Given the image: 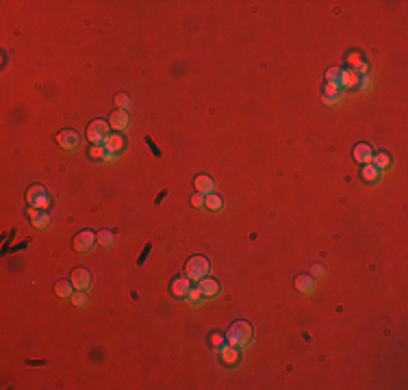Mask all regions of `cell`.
I'll return each instance as SVG.
<instances>
[{
  "label": "cell",
  "instance_id": "13",
  "mask_svg": "<svg viewBox=\"0 0 408 390\" xmlns=\"http://www.w3.org/2000/svg\"><path fill=\"white\" fill-rule=\"evenodd\" d=\"M198 289L202 291V295L204 297H215L219 293V284H217V280H213V278H204L200 280V284H198Z\"/></svg>",
  "mask_w": 408,
  "mask_h": 390
},
{
  "label": "cell",
  "instance_id": "18",
  "mask_svg": "<svg viewBox=\"0 0 408 390\" xmlns=\"http://www.w3.org/2000/svg\"><path fill=\"white\" fill-rule=\"evenodd\" d=\"M371 163L376 165V169H378V171L389 169V167H391V154H387V152H378L376 156H371Z\"/></svg>",
  "mask_w": 408,
  "mask_h": 390
},
{
  "label": "cell",
  "instance_id": "21",
  "mask_svg": "<svg viewBox=\"0 0 408 390\" xmlns=\"http://www.w3.org/2000/svg\"><path fill=\"white\" fill-rule=\"evenodd\" d=\"M226 343H228V340H226V334H221V332H213L211 338H208V345H211L215 351H219Z\"/></svg>",
  "mask_w": 408,
  "mask_h": 390
},
{
  "label": "cell",
  "instance_id": "4",
  "mask_svg": "<svg viewBox=\"0 0 408 390\" xmlns=\"http://www.w3.org/2000/svg\"><path fill=\"white\" fill-rule=\"evenodd\" d=\"M26 202H28V206H35V208H39V211H46V208H48V193H46V189L41 187V184H33V187H28Z\"/></svg>",
  "mask_w": 408,
  "mask_h": 390
},
{
  "label": "cell",
  "instance_id": "22",
  "mask_svg": "<svg viewBox=\"0 0 408 390\" xmlns=\"http://www.w3.org/2000/svg\"><path fill=\"white\" fill-rule=\"evenodd\" d=\"M113 241H115V234H113L111 230H100V232H98V243H100V247H111Z\"/></svg>",
  "mask_w": 408,
  "mask_h": 390
},
{
  "label": "cell",
  "instance_id": "8",
  "mask_svg": "<svg viewBox=\"0 0 408 390\" xmlns=\"http://www.w3.org/2000/svg\"><path fill=\"white\" fill-rule=\"evenodd\" d=\"M352 156L358 165H367L371 163V156H374V150H371L369 143H356L352 150Z\"/></svg>",
  "mask_w": 408,
  "mask_h": 390
},
{
  "label": "cell",
  "instance_id": "27",
  "mask_svg": "<svg viewBox=\"0 0 408 390\" xmlns=\"http://www.w3.org/2000/svg\"><path fill=\"white\" fill-rule=\"evenodd\" d=\"M200 299H202V291L200 289H189V293H187V302L189 304H200Z\"/></svg>",
  "mask_w": 408,
  "mask_h": 390
},
{
  "label": "cell",
  "instance_id": "6",
  "mask_svg": "<svg viewBox=\"0 0 408 390\" xmlns=\"http://www.w3.org/2000/svg\"><path fill=\"white\" fill-rule=\"evenodd\" d=\"M72 284H74L76 291H87L89 286H92V273H89V269L85 267H79L72 271Z\"/></svg>",
  "mask_w": 408,
  "mask_h": 390
},
{
  "label": "cell",
  "instance_id": "20",
  "mask_svg": "<svg viewBox=\"0 0 408 390\" xmlns=\"http://www.w3.org/2000/svg\"><path fill=\"white\" fill-rule=\"evenodd\" d=\"M206 208H211V211H221V208H224V200H221V195L208 193L206 195Z\"/></svg>",
  "mask_w": 408,
  "mask_h": 390
},
{
  "label": "cell",
  "instance_id": "2",
  "mask_svg": "<svg viewBox=\"0 0 408 390\" xmlns=\"http://www.w3.org/2000/svg\"><path fill=\"white\" fill-rule=\"evenodd\" d=\"M208 267H211L208 258H204V256H191V258H187V262H185V275H187L189 280L200 282L204 275H206Z\"/></svg>",
  "mask_w": 408,
  "mask_h": 390
},
{
  "label": "cell",
  "instance_id": "17",
  "mask_svg": "<svg viewBox=\"0 0 408 390\" xmlns=\"http://www.w3.org/2000/svg\"><path fill=\"white\" fill-rule=\"evenodd\" d=\"M296 289L300 293H313L315 291V278L313 275H298L296 278Z\"/></svg>",
  "mask_w": 408,
  "mask_h": 390
},
{
  "label": "cell",
  "instance_id": "3",
  "mask_svg": "<svg viewBox=\"0 0 408 390\" xmlns=\"http://www.w3.org/2000/svg\"><path fill=\"white\" fill-rule=\"evenodd\" d=\"M109 130L111 126L109 122H104V119H94L92 124L87 126V139L94 143V146H104L106 139H109Z\"/></svg>",
  "mask_w": 408,
  "mask_h": 390
},
{
  "label": "cell",
  "instance_id": "1",
  "mask_svg": "<svg viewBox=\"0 0 408 390\" xmlns=\"http://www.w3.org/2000/svg\"><path fill=\"white\" fill-rule=\"evenodd\" d=\"M250 338H252V327H250L248 321H235L226 332L228 345H235L239 349H241L243 345H248Z\"/></svg>",
  "mask_w": 408,
  "mask_h": 390
},
{
  "label": "cell",
  "instance_id": "31",
  "mask_svg": "<svg viewBox=\"0 0 408 390\" xmlns=\"http://www.w3.org/2000/svg\"><path fill=\"white\" fill-rule=\"evenodd\" d=\"M313 275H315V278H321V275H323L321 265H315V267H313Z\"/></svg>",
  "mask_w": 408,
  "mask_h": 390
},
{
  "label": "cell",
  "instance_id": "23",
  "mask_svg": "<svg viewBox=\"0 0 408 390\" xmlns=\"http://www.w3.org/2000/svg\"><path fill=\"white\" fill-rule=\"evenodd\" d=\"M104 154H106L104 146H92L89 148V158L92 160H104Z\"/></svg>",
  "mask_w": 408,
  "mask_h": 390
},
{
  "label": "cell",
  "instance_id": "19",
  "mask_svg": "<svg viewBox=\"0 0 408 390\" xmlns=\"http://www.w3.org/2000/svg\"><path fill=\"white\" fill-rule=\"evenodd\" d=\"M361 176L367 180V182H376V180L380 178V171L376 169L374 163H367V165H363V173H361Z\"/></svg>",
  "mask_w": 408,
  "mask_h": 390
},
{
  "label": "cell",
  "instance_id": "14",
  "mask_svg": "<svg viewBox=\"0 0 408 390\" xmlns=\"http://www.w3.org/2000/svg\"><path fill=\"white\" fill-rule=\"evenodd\" d=\"M124 146H126V139H124V137L119 135V133H113V135H109V139H106V143H104V148L109 150V152H113V154L122 152Z\"/></svg>",
  "mask_w": 408,
  "mask_h": 390
},
{
  "label": "cell",
  "instance_id": "32",
  "mask_svg": "<svg viewBox=\"0 0 408 390\" xmlns=\"http://www.w3.org/2000/svg\"><path fill=\"white\" fill-rule=\"evenodd\" d=\"M323 102H326V104H334L337 98H332V95H323Z\"/></svg>",
  "mask_w": 408,
  "mask_h": 390
},
{
  "label": "cell",
  "instance_id": "5",
  "mask_svg": "<svg viewBox=\"0 0 408 390\" xmlns=\"http://www.w3.org/2000/svg\"><path fill=\"white\" fill-rule=\"evenodd\" d=\"M96 241H98V234H94L92 230H83L74 236L72 245H74L76 251H89L96 245Z\"/></svg>",
  "mask_w": 408,
  "mask_h": 390
},
{
  "label": "cell",
  "instance_id": "10",
  "mask_svg": "<svg viewBox=\"0 0 408 390\" xmlns=\"http://www.w3.org/2000/svg\"><path fill=\"white\" fill-rule=\"evenodd\" d=\"M189 289H191V284H189V278H187V275H181V278H174V280H172V284H170V293H172L174 297H178V299L187 297Z\"/></svg>",
  "mask_w": 408,
  "mask_h": 390
},
{
  "label": "cell",
  "instance_id": "29",
  "mask_svg": "<svg viewBox=\"0 0 408 390\" xmlns=\"http://www.w3.org/2000/svg\"><path fill=\"white\" fill-rule=\"evenodd\" d=\"M339 85L337 82H326V87H323V95H332V98H337V93H339Z\"/></svg>",
  "mask_w": 408,
  "mask_h": 390
},
{
  "label": "cell",
  "instance_id": "26",
  "mask_svg": "<svg viewBox=\"0 0 408 390\" xmlns=\"http://www.w3.org/2000/svg\"><path fill=\"white\" fill-rule=\"evenodd\" d=\"M339 76H341V68L326 70V82H337V85H339Z\"/></svg>",
  "mask_w": 408,
  "mask_h": 390
},
{
  "label": "cell",
  "instance_id": "11",
  "mask_svg": "<svg viewBox=\"0 0 408 390\" xmlns=\"http://www.w3.org/2000/svg\"><path fill=\"white\" fill-rule=\"evenodd\" d=\"M358 80H361V74L356 70H341V76H339V87L343 89H350V87H356Z\"/></svg>",
  "mask_w": 408,
  "mask_h": 390
},
{
  "label": "cell",
  "instance_id": "30",
  "mask_svg": "<svg viewBox=\"0 0 408 390\" xmlns=\"http://www.w3.org/2000/svg\"><path fill=\"white\" fill-rule=\"evenodd\" d=\"M33 224L37 226V228H48V226H50V217H48V213H44V211H41V213H39V217L35 219Z\"/></svg>",
  "mask_w": 408,
  "mask_h": 390
},
{
  "label": "cell",
  "instance_id": "33",
  "mask_svg": "<svg viewBox=\"0 0 408 390\" xmlns=\"http://www.w3.org/2000/svg\"><path fill=\"white\" fill-rule=\"evenodd\" d=\"M113 158H115V154H113V152H109V150H106V154H104V160H106V163H111Z\"/></svg>",
  "mask_w": 408,
  "mask_h": 390
},
{
  "label": "cell",
  "instance_id": "9",
  "mask_svg": "<svg viewBox=\"0 0 408 390\" xmlns=\"http://www.w3.org/2000/svg\"><path fill=\"white\" fill-rule=\"evenodd\" d=\"M109 126L115 133H122V130L128 128V111H122V109H115L109 115Z\"/></svg>",
  "mask_w": 408,
  "mask_h": 390
},
{
  "label": "cell",
  "instance_id": "16",
  "mask_svg": "<svg viewBox=\"0 0 408 390\" xmlns=\"http://www.w3.org/2000/svg\"><path fill=\"white\" fill-rule=\"evenodd\" d=\"M219 356H221V360H224L226 364H237L239 362V347H235V345H224L219 349Z\"/></svg>",
  "mask_w": 408,
  "mask_h": 390
},
{
  "label": "cell",
  "instance_id": "15",
  "mask_svg": "<svg viewBox=\"0 0 408 390\" xmlns=\"http://www.w3.org/2000/svg\"><path fill=\"white\" fill-rule=\"evenodd\" d=\"M74 291H76V289H74V284H72V280H59V282H55V293H57V297L70 299Z\"/></svg>",
  "mask_w": 408,
  "mask_h": 390
},
{
  "label": "cell",
  "instance_id": "25",
  "mask_svg": "<svg viewBox=\"0 0 408 390\" xmlns=\"http://www.w3.org/2000/svg\"><path fill=\"white\" fill-rule=\"evenodd\" d=\"M115 106L117 109H122V111H128L130 109V98L126 93H117L115 95Z\"/></svg>",
  "mask_w": 408,
  "mask_h": 390
},
{
  "label": "cell",
  "instance_id": "7",
  "mask_svg": "<svg viewBox=\"0 0 408 390\" xmlns=\"http://www.w3.org/2000/svg\"><path fill=\"white\" fill-rule=\"evenodd\" d=\"M57 143L63 150H76L81 143V137H79V133H74V130H61V133L57 135Z\"/></svg>",
  "mask_w": 408,
  "mask_h": 390
},
{
  "label": "cell",
  "instance_id": "12",
  "mask_svg": "<svg viewBox=\"0 0 408 390\" xmlns=\"http://www.w3.org/2000/svg\"><path fill=\"white\" fill-rule=\"evenodd\" d=\"M194 184H196V191H198V193H204V195L213 193V189H215L213 178H211V176H206V173H200V176H196Z\"/></svg>",
  "mask_w": 408,
  "mask_h": 390
},
{
  "label": "cell",
  "instance_id": "28",
  "mask_svg": "<svg viewBox=\"0 0 408 390\" xmlns=\"http://www.w3.org/2000/svg\"><path fill=\"white\" fill-rule=\"evenodd\" d=\"M191 206H194V208L206 206V195H204V193H196L194 197H191Z\"/></svg>",
  "mask_w": 408,
  "mask_h": 390
},
{
  "label": "cell",
  "instance_id": "24",
  "mask_svg": "<svg viewBox=\"0 0 408 390\" xmlns=\"http://www.w3.org/2000/svg\"><path fill=\"white\" fill-rule=\"evenodd\" d=\"M70 299H72V304L79 306V308H85V306H87V295H85V291H74Z\"/></svg>",
  "mask_w": 408,
  "mask_h": 390
}]
</instances>
